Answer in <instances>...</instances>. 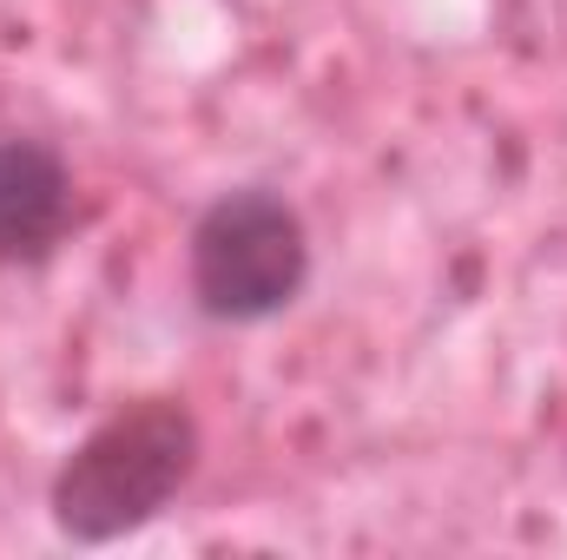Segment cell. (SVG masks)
Segmentation results:
<instances>
[{"mask_svg": "<svg viewBox=\"0 0 567 560\" xmlns=\"http://www.w3.org/2000/svg\"><path fill=\"white\" fill-rule=\"evenodd\" d=\"M198 442H205L198 416L172 396H145V403L113 409L53 468V488H47L53 528L80 548H106V541L140 535L192 481Z\"/></svg>", "mask_w": 567, "mask_h": 560, "instance_id": "1", "label": "cell"}, {"mask_svg": "<svg viewBox=\"0 0 567 560\" xmlns=\"http://www.w3.org/2000/svg\"><path fill=\"white\" fill-rule=\"evenodd\" d=\"M192 303L212 323H271L310 283V231L297 205L265 185L218 191L185 245Z\"/></svg>", "mask_w": 567, "mask_h": 560, "instance_id": "2", "label": "cell"}, {"mask_svg": "<svg viewBox=\"0 0 567 560\" xmlns=\"http://www.w3.org/2000/svg\"><path fill=\"white\" fill-rule=\"evenodd\" d=\"M73 225V172L47 139L0 133V265L27 271L60 251Z\"/></svg>", "mask_w": 567, "mask_h": 560, "instance_id": "3", "label": "cell"}]
</instances>
